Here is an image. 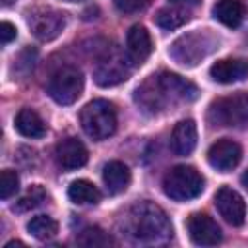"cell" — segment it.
<instances>
[{
	"label": "cell",
	"instance_id": "cell-28",
	"mask_svg": "<svg viewBox=\"0 0 248 248\" xmlns=\"http://www.w3.org/2000/svg\"><path fill=\"white\" fill-rule=\"evenodd\" d=\"M169 2L174 6H180V8H196L200 4V0H169Z\"/></svg>",
	"mask_w": 248,
	"mask_h": 248
},
{
	"label": "cell",
	"instance_id": "cell-15",
	"mask_svg": "<svg viewBox=\"0 0 248 248\" xmlns=\"http://www.w3.org/2000/svg\"><path fill=\"white\" fill-rule=\"evenodd\" d=\"M157 79H159V83L163 85V89H165V93L169 95V99H170L172 105L178 103V101H194V99L198 97V87H196L192 81L180 78L178 74L161 72V74L157 76Z\"/></svg>",
	"mask_w": 248,
	"mask_h": 248
},
{
	"label": "cell",
	"instance_id": "cell-11",
	"mask_svg": "<svg viewBox=\"0 0 248 248\" xmlns=\"http://www.w3.org/2000/svg\"><path fill=\"white\" fill-rule=\"evenodd\" d=\"M242 159V149L236 141L232 140H217L209 149H207V161L213 169L219 172H229L232 170Z\"/></svg>",
	"mask_w": 248,
	"mask_h": 248
},
{
	"label": "cell",
	"instance_id": "cell-2",
	"mask_svg": "<svg viewBox=\"0 0 248 248\" xmlns=\"http://www.w3.org/2000/svg\"><path fill=\"white\" fill-rule=\"evenodd\" d=\"M79 122L83 132L91 140H107L116 130V108L110 101L105 99H93L87 103L79 112Z\"/></svg>",
	"mask_w": 248,
	"mask_h": 248
},
{
	"label": "cell",
	"instance_id": "cell-5",
	"mask_svg": "<svg viewBox=\"0 0 248 248\" xmlns=\"http://www.w3.org/2000/svg\"><path fill=\"white\" fill-rule=\"evenodd\" d=\"M217 46V39L205 31H194L178 37L170 46V56L182 66H196Z\"/></svg>",
	"mask_w": 248,
	"mask_h": 248
},
{
	"label": "cell",
	"instance_id": "cell-26",
	"mask_svg": "<svg viewBox=\"0 0 248 248\" xmlns=\"http://www.w3.org/2000/svg\"><path fill=\"white\" fill-rule=\"evenodd\" d=\"M151 0H112V4L116 6L118 12L122 14H138L143 12L149 6Z\"/></svg>",
	"mask_w": 248,
	"mask_h": 248
},
{
	"label": "cell",
	"instance_id": "cell-27",
	"mask_svg": "<svg viewBox=\"0 0 248 248\" xmlns=\"http://www.w3.org/2000/svg\"><path fill=\"white\" fill-rule=\"evenodd\" d=\"M16 35H17V29H16L14 23H10V21H2L0 23V41H2V45L12 43L16 39Z\"/></svg>",
	"mask_w": 248,
	"mask_h": 248
},
{
	"label": "cell",
	"instance_id": "cell-17",
	"mask_svg": "<svg viewBox=\"0 0 248 248\" xmlns=\"http://www.w3.org/2000/svg\"><path fill=\"white\" fill-rule=\"evenodd\" d=\"M132 174L130 169L120 161H108L103 167V182L108 190V194H122L130 186Z\"/></svg>",
	"mask_w": 248,
	"mask_h": 248
},
{
	"label": "cell",
	"instance_id": "cell-18",
	"mask_svg": "<svg viewBox=\"0 0 248 248\" xmlns=\"http://www.w3.org/2000/svg\"><path fill=\"white\" fill-rule=\"evenodd\" d=\"M16 130L23 138L39 140L46 134V124L43 122V118L33 108H21L16 116Z\"/></svg>",
	"mask_w": 248,
	"mask_h": 248
},
{
	"label": "cell",
	"instance_id": "cell-24",
	"mask_svg": "<svg viewBox=\"0 0 248 248\" xmlns=\"http://www.w3.org/2000/svg\"><path fill=\"white\" fill-rule=\"evenodd\" d=\"M78 242L83 246H107V244H112V238L99 227H87L81 231Z\"/></svg>",
	"mask_w": 248,
	"mask_h": 248
},
{
	"label": "cell",
	"instance_id": "cell-9",
	"mask_svg": "<svg viewBox=\"0 0 248 248\" xmlns=\"http://www.w3.org/2000/svg\"><path fill=\"white\" fill-rule=\"evenodd\" d=\"M130 76V66L126 64V60L120 54H107L103 56L93 72L95 83L101 87H112L118 85L122 81H126Z\"/></svg>",
	"mask_w": 248,
	"mask_h": 248
},
{
	"label": "cell",
	"instance_id": "cell-1",
	"mask_svg": "<svg viewBox=\"0 0 248 248\" xmlns=\"http://www.w3.org/2000/svg\"><path fill=\"white\" fill-rule=\"evenodd\" d=\"M126 234L138 242L157 244L172 236V225L167 213L153 202H140L132 205L122 219Z\"/></svg>",
	"mask_w": 248,
	"mask_h": 248
},
{
	"label": "cell",
	"instance_id": "cell-4",
	"mask_svg": "<svg viewBox=\"0 0 248 248\" xmlns=\"http://www.w3.org/2000/svg\"><path fill=\"white\" fill-rule=\"evenodd\" d=\"M165 194L174 202H188L202 194L203 190V176L188 165L172 167L163 178Z\"/></svg>",
	"mask_w": 248,
	"mask_h": 248
},
{
	"label": "cell",
	"instance_id": "cell-20",
	"mask_svg": "<svg viewBox=\"0 0 248 248\" xmlns=\"http://www.w3.org/2000/svg\"><path fill=\"white\" fill-rule=\"evenodd\" d=\"M68 198L74 203L79 205H87V203H97L101 200V192L97 190V186L85 178H78L70 184L68 188Z\"/></svg>",
	"mask_w": 248,
	"mask_h": 248
},
{
	"label": "cell",
	"instance_id": "cell-32",
	"mask_svg": "<svg viewBox=\"0 0 248 248\" xmlns=\"http://www.w3.org/2000/svg\"><path fill=\"white\" fill-rule=\"evenodd\" d=\"M66 2H81V0H66Z\"/></svg>",
	"mask_w": 248,
	"mask_h": 248
},
{
	"label": "cell",
	"instance_id": "cell-14",
	"mask_svg": "<svg viewBox=\"0 0 248 248\" xmlns=\"http://www.w3.org/2000/svg\"><path fill=\"white\" fill-rule=\"evenodd\" d=\"M153 50L149 31L143 25H132L126 35V52L132 64H143Z\"/></svg>",
	"mask_w": 248,
	"mask_h": 248
},
{
	"label": "cell",
	"instance_id": "cell-16",
	"mask_svg": "<svg viewBox=\"0 0 248 248\" xmlns=\"http://www.w3.org/2000/svg\"><path fill=\"white\" fill-rule=\"evenodd\" d=\"M198 143V130L194 120H180L170 134V149L176 155H190Z\"/></svg>",
	"mask_w": 248,
	"mask_h": 248
},
{
	"label": "cell",
	"instance_id": "cell-21",
	"mask_svg": "<svg viewBox=\"0 0 248 248\" xmlns=\"http://www.w3.org/2000/svg\"><path fill=\"white\" fill-rule=\"evenodd\" d=\"M190 19L186 8H180V6H169V8H161L157 14H155V23L161 27V29H178L180 25H184L186 21Z\"/></svg>",
	"mask_w": 248,
	"mask_h": 248
},
{
	"label": "cell",
	"instance_id": "cell-29",
	"mask_svg": "<svg viewBox=\"0 0 248 248\" xmlns=\"http://www.w3.org/2000/svg\"><path fill=\"white\" fill-rule=\"evenodd\" d=\"M240 182H242V186H244V188L248 190V170H246V172H244V174L240 176Z\"/></svg>",
	"mask_w": 248,
	"mask_h": 248
},
{
	"label": "cell",
	"instance_id": "cell-23",
	"mask_svg": "<svg viewBox=\"0 0 248 248\" xmlns=\"http://www.w3.org/2000/svg\"><path fill=\"white\" fill-rule=\"evenodd\" d=\"M45 200H46V192H45V188L39 186V184H33V186L27 190V194L21 196V198L16 202L14 209H16V211H31V209L39 207Z\"/></svg>",
	"mask_w": 248,
	"mask_h": 248
},
{
	"label": "cell",
	"instance_id": "cell-19",
	"mask_svg": "<svg viewBox=\"0 0 248 248\" xmlns=\"http://www.w3.org/2000/svg\"><path fill=\"white\" fill-rule=\"evenodd\" d=\"M213 17L227 27H238L244 19V6L238 0H217L213 6Z\"/></svg>",
	"mask_w": 248,
	"mask_h": 248
},
{
	"label": "cell",
	"instance_id": "cell-3",
	"mask_svg": "<svg viewBox=\"0 0 248 248\" xmlns=\"http://www.w3.org/2000/svg\"><path fill=\"white\" fill-rule=\"evenodd\" d=\"M207 122L211 126H227V128L248 126V93L238 91L213 101L207 110Z\"/></svg>",
	"mask_w": 248,
	"mask_h": 248
},
{
	"label": "cell",
	"instance_id": "cell-8",
	"mask_svg": "<svg viewBox=\"0 0 248 248\" xmlns=\"http://www.w3.org/2000/svg\"><path fill=\"white\" fill-rule=\"evenodd\" d=\"M186 229L192 242L200 246H215L223 238L221 227L207 213H192L186 221Z\"/></svg>",
	"mask_w": 248,
	"mask_h": 248
},
{
	"label": "cell",
	"instance_id": "cell-7",
	"mask_svg": "<svg viewBox=\"0 0 248 248\" xmlns=\"http://www.w3.org/2000/svg\"><path fill=\"white\" fill-rule=\"evenodd\" d=\"M27 25L39 41H52L66 27V17L54 8H35L27 14Z\"/></svg>",
	"mask_w": 248,
	"mask_h": 248
},
{
	"label": "cell",
	"instance_id": "cell-25",
	"mask_svg": "<svg viewBox=\"0 0 248 248\" xmlns=\"http://www.w3.org/2000/svg\"><path fill=\"white\" fill-rule=\"evenodd\" d=\"M19 190V176L12 169H4L0 172V198L8 200Z\"/></svg>",
	"mask_w": 248,
	"mask_h": 248
},
{
	"label": "cell",
	"instance_id": "cell-31",
	"mask_svg": "<svg viewBox=\"0 0 248 248\" xmlns=\"http://www.w3.org/2000/svg\"><path fill=\"white\" fill-rule=\"evenodd\" d=\"M14 2H16V0H2L4 6H10V4H14Z\"/></svg>",
	"mask_w": 248,
	"mask_h": 248
},
{
	"label": "cell",
	"instance_id": "cell-22",
	"mask_svg": "<svg viewBox=\"0 0 248 248\" xmlns=\"http://www.w3.org/2000/svg\"><path fill=\"white\" fill-rule=\"evenodd\" d=\"M27 231L37 240H50L58 232V223L48 215H37L27 223Z\"/></svg>",
	"mask_w": 248,
	"mask_h": 248
},
{
	"label": "cell",
	"instance_id": "cell-12",
	"mask_svg": "<svg viewBox=\"0 0 248 248\" xmlns=\"http://www.w3.org/2000/svg\"><path fill=\"white\" fill-rule=\"evenodd\" d=\"M54 157L60 169L64 170H76L87 163V149L78 138H66L58 141L54 149Z\"/></svg>",
	"mask_w": 248,
	"mask_h": 248
},
{
	"label": "cell",
	"instance_id": "cell-6",
	"mask_svg": "<svg viewBox=\"0 0 248 248\" xmlns=\"http://www.w3.org/2000/svg\"><path fill=\"white\" fill-rule=\"evenodd\" d=\"M48 95L58 103V105H72L79 99L83 91V74L76 66H62L58 68L46 87Z\"/></svg>",
	"mask_w": 248,
	"mask_h": 248
},
{
	"label": "cell",
	"instance_id": "cell-30",
	"mask_svg": "<svg viewBox=\"0 0 248 248\" xmlns=\"http://www.w3.org/2000/svg\"><path fill=\"white\" fill-rule=\"evenodd\" d=\"M23 242H19V240H10L8 244H6V248H12V246H21Z\"/></svg>",
	"mask_w": 248,
	"mask_h": 248
},
{
	"label": "cell",
	"instance_id": "cell-10",
	"mask_svg": "<svg viewBox=\"0 0 248 248\" xmlns=\"http://www.w3.org/2000/svg\"><path fill=\"white\" fill-rule=\"evenodd\" d=\"M215 207H217L219 215L227 223H231L234 227H240L244 223V219H246L244 198L236 190H232L229 186H223V188H219L215 192Z\"/></svg>",
	"mask_w": 248,
	"mask_h": 248
},
{
	"label": "cell",
	"instance_id": "cell-13",
	"mask_svg": "<svg viewBox=\"0 0 248 248\" xmlns=\"http://www.w3.org/2000/svg\"><path fill=\"white\" fill-rule=\"evenodd\" d=\"M209 76L217 83H236L248 78V60L244 58H223L209 68Z\"/></svg>",
	"mask_w": 248,
	"mask_h": 248
}]
</instances>
